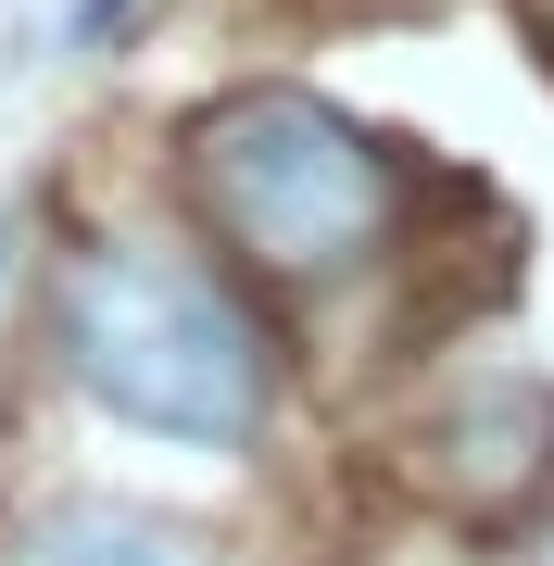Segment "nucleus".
<instances>
[{
	"label": "nucleus",
	"instance_id": "f257e3e1",
	"mask_svg": "<svg viewBox=\"0 0 554 566\" xmlns=\"http://www.w3.org/2000/svg\"><path fill=\"white\" fill-rule=\"evenodd\" d=\"M177 177L202 214V252L252 303H341V290L390 277L416 252V202H429V164L390 126L290 76L215 88L177 126Z\"/></svg>",
	"mask_w": 554,
	"mask_h": 566
},
{
	"label": "nucleus",
	"instance_id": "f03ea898",
	"mask_svg": "<svg viewBox=\"0 0 554 566\" xmlns=\"http://www.w3.org/2000/svg\"><path fill=\"white\" fill-rule=\"evenodd\" d=\"M63 378L177 453H252L278 428V327L189 240H88L51 303Z\"/></svg>",
	"mask_w": 554,
	"mask_h": 566
},
{
	"label": "nucleus",
	"instance_id": "7ed1b4c3",
	"mask_svg": "<svg viewBox=\"0 0 554 566\" xmlns=\"http://www.w3.org/2000/svg\"><path fill=\"white\" fill-rule=\"evenodd\" d=\"M404 479L467 542H542L554 528V378L516 353L453 365L429 390V416L404 428Z\"/></svg>",
	"mask_w": 554,
	"mask_h": 566
},
{
	"label": "nucleus",
	"instance_id": "20e7f679",
	"mask_svg": "<svg viewBox=\"0 0 554 566\" xmlns=\"http://www.w3.org/2000/svg\"><path fill=\"white\" fill-rule=\"evenodd\" d=\"M13 566H215V528L126 504V491H63L13 528Z\"/></svg>",
	"mask_w": 554,
	"mask_h": 566
},
{
	"label": "nucleus",
	"instance_id": "39448f33",
	"mask_svg": "<svg viewBox=\"0 0 554 566\" xmlns=\"http://www.w3.org/2000/svg\"><path fill=\"white\" fill-rule=\"evenodd\" d=\"M139 13H151V0H76V13H63V39H76V51H114Z\"/></svg>",
	"mask_w": 554,
	"mask_h": 566
}]
</instances>
